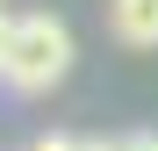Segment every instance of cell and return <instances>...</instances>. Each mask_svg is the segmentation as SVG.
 Listing matches in <instances>:
<instances>
[{
	"instance_id": "5b68a950",
	"label": "cell",
	"mask_w": 158,
	"mask_h": 151,
	"mask_svg": "<svg viewBox=\"0 0 158 151\" xmlns=\"http://www.w3.org/2000/svg\"><path fill=\"white\" fill-rule=\"evenodd\" d=\"M7 29H15V15H0V58H7Z\"/></svg>"
},
{
	"instance_id": "6da1fadb",
	"label": "cell",
	"mask_w": 158,
	"mask_h": 151,
	"mask_svg": "<svg viewBox=\"0 0 158 151\" xmlns=\"http://www.w3.org/2000/svg\"><path fill=\"white\" fill-rule=\"evenodd\" d=\"M72 72V29L58 15H15L7 29V58H0V86L7 94H50Z\"/></svg>"
},
{
	"instance_id": "277c9868",
	"label": "cell",
	"mask_w": 158,
	"mask_h": 151,
	"mask_svg": "<svg viewBox=\"0 0 158 151\" xmlns=\"http://www.w3.org/2000/svg\"><path fill=\"white\" fill-rule=\"evenodd\" d=\"M122 151H158V130H137V137H122Z\"/></svg>"
},
{
	"instance_id": "8992f818",
	"label": "cell",
	"mask_w": 158,
	"mask_h": 151,
	"mask_svg": "<svg viewBox=\"0 0 158 151\" xmlns=\"http://www.w3.org/2000/svg\"><path fill=\"white\" fill-rule=\"evenodd\" d=\"M0 15H7V0H0Z\"/></svg>"
},
{
	"instance_id": "7a4b0ae2",
	"label": "cell",
	"mask_w": 158,
	"mask_h": 151,
	"mask_svg": "<svg viewBox=\"0 0 158 151\" xmlns=\"http://www.w3.org/2000/svg\"><path fill=\"white\" fill-rule=\"evenodd\" d=\"M108 36L122 50H158V0H108Z\"/></svg>"
},
{
	"instance_id": "3957f363",
	"label": "cell",
	"mask_w": 158,
	"mask_h": 151,
	"mask_svg": "<svg viewBox=\"0 0 158 151\" xmlns=\"http://www.w3.org/2000/svg\"><path fill=\"white\" fill-rule=\"evenodd\" d=\"M72 151H122V137H72Z\"/></svg>"
}]
</instances>
